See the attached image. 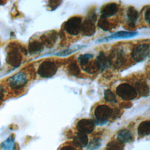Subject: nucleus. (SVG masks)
I'll return each mask as SVG.
<instances>
[{
  "mask_svg": "<svg viewBox=\"0 0 150 150\" xmlns=\"http://www.w3.org/2000/svg\"><path fill=\"white\" fill-rule=\"evenodd\" d=\"M22 50L16 43H11L6 47V63L14 68L18 67L22 61Z\"/></svg>",
  "mask_w": 150,
  "mask_h": 150,
  "instance_id": "nucleus-1",
  "label": "nucleus"
},
{
  "mask_svg": "<svg viewBox=\"0 0 150 150\" xmlns=\"http://www.w3.org/2000/svg\"><path fill=\"white\" fill-rule=\"evenodd\" d=\"M28 83V77L26 72L20 71L7 80L8 86L14 91H19L23 89Z\"/></svg>",
  "mask_w": 150,
  "mask_h": 150,
  "instance_id": "nucleus-2",
  "label": "nucleus"
},
{
  "mask_svg": "<svg viewBox=\"0 0 150 150\" xmlns=\"http://www.w3.org/2000/svg\"><path fill=\"white\" fill-rule=\"evenodd\" d=\"M108 56L111 66H113L116 69L124 66L127 61V56L123 48L120 47L114 48Z\"/></svg>",
  "mask_w": 150,
  "mask_h": 150,
  "instance_id": "nucleus-3",
  "label": "nucleus"
},
{
  "mask_svg": "<svg viewBox=\"0 0 150 150\" xmlns=\"http://www.w3.org/2000/svg\"><path fill=\"white\" fill-rule=\"evenodd\" d=\"M112 109L105 104H100L97 105L94 111L96 117L95 122L97 124L102 125L106 123L108 120L112 117Z\"/></svg>",
  "mask_w": 150,
  "mask_h": 150,
  "instance_id": "nucleus-4",
  "label": "nucleus"
},
{
  "mask_svg": "<svg viewBox=\"0 0 150 150\" xmlns=\"http://www.w3.org/2000/svg\"><path fill=\"white\" fill-rule=\"evenodd\" d=\"M115 93L121 99L125 101L133 100L137 97V92L133 86L128 83H122L118 85Z\"/></svg>",
  "mask_w": 150,
  "mask_h": 150,
  "instance_id": "nucleus-5",
  "label": "nucleus"
},
{
  "mask_svg": "<svg viewBox=\"0 0 150 150\" xmlns=\"http://www.w3.org/2000/svg\"><path fill=\"white\" fill-rule=\"evenodd\" d=\"M81 18L74 16L66 21L63 25L64 30L71 36H77L81 32Z\"/></svg>",
  "mask_w": 150,
  "mask_h": 150,
  "instance_id": "nucleus-6",
  "label": "nucleus"
},
{
  "mask_svg": "<svg viewBox=\"0 0 150 150\" xmlns=\"http://www.w3.org/2000/svg\"><path fill=\"white\" fill-rule=\"evenodd\" d=\"M97 15L94 12H90L81 23V33L84 36H91L96 32L95 22Z\"/></svg>",
  "mask_w": 150,
  "mask_h": 150,
  "instance_id": "nucleus-7",
  "label": "nucleus"
},
{
  "mask_svg": "<svg viewBox=\"0 0 150 150\" xmlns=\"http://www.w3.org/2000/svg\"><path fill=\"white\" fill-rule=\"evenodd\" d=\"M57 71V66L54 62L46 60L40 64L37 73L42 78H50L53 77Z\"/></svg>",
  "mask_w": 150,
  "mask_h": 150,
  "instance_id": "nucleus-8",
  "label": "nucleus"
},
{
  "mask_svg": "<svg viewBox=\"0 0 150 150\" xmlns=\"http://www.w3.org/2000/svg\"><path fill=\"white\" fill-rule=\"evenodd\" d=\"M149 54V45L143 43L134 47L131 52V57L135 62H141L145 60Z\"/></svg>",
  "mask_w": 150,
  "mask_h": 150,
  "instance_id": "nucleus-9",
  "label": "nucleus"
},
{
  "mask_svg": "<svg viewBox=\"0 0 150 150\" xmlns=\"http://www.w3.org/2000/svg\"><path fill=\"white\" fill-rule=\"evenodd\" d=\"M95 122L93 120L83 118L79 120L76 125L79 132L87 134L91 133L95 128Z\"/></svg>",
  "mask_w": 150,
  "mask_h": 150,
  "instance_id": "nucleus-10",
  "label": "nucleus"
},
{
  "mask_svg": "<svg viewBox=\"0 0 150 150\" xmlns=\"http://www.w3.org/2000/svg\"><path fill=\"white\" fill-rule=\"evenodd\" d=\"M138 35L137 32H131V31H118L117 32L107 37L102 38L97 40L99 43H101L103 42H107L111 39H127V38H132Z\"/></svg>",
  "mask_w": 150,
  "mask_h": 150,
  "instance_id": "nucleus-11",
  "label": "nucleus"
},
{
  "mask_svg": "<svg viewBox=\"0 0 150 150\" xmlns=\"http://www.w3.org/2000/svg\"><path fill=\"white\" fill-rule=\"evenodd\" d=\"M138 12L134 7L130 6L128 8L126 13V24L127 26L131 29L135 28L136 23L138 18Z\"/></svg>",
  "mask_w": 150,
  "mask_h": 150,
  "instance_id": "nucleus-12",
  "label": "nucleus"
},
{
  "mask_svg": "<svg viewBox=\"0 0 150 150\" xmlns=\"http://www.w3.org/2000/svg\"><path fill=\"white\" fill-rule=\"evenodd\" d=\"M119 7L118 4L114 2H110L103 5L100 10L101 16L106 18L111 17L117 13Z\"/></svg>",
  "mask_w": 150,
  "mask_h": 150,
  "instance_id": "nucleus-13",
  "label": "nucleus"
},
{
  "mask_svg": "<svg viewBox=\"0 0 150 150\" xmlns=\"http://www.w3.org/2000/svg\"><path fill=\"white\" fill-rule=\"evenodd\" d=\"M95 62L98 70L101 71H103L111 66L108 56L103 51L99 53L95 60Z\"/></svg>",
  "mask_w": 150,
  "mask_h": 150,
  "instance_id": "nucleus-14",
  "label": "nucleus"
},
{
  "mask_svg": "<svg viewBox=\"0 0 150 150\" xmlns=\"http://www.w3.org/2000/svg\"><path fill=\"white\" fill-rule=\"evenodd\" d=\"M134 88L142 97H147L149 94V88L148 84L144 80H137L134 84Z\"/></svg>",
  "mask_w": 150,
  "mask_h": 150,
  "instance_id": "nucleus-15",
  "label": "nucleus"
},
{
  "mask_svg": "<svg viewBox=\"0 0 150 150\" xmlns=\"http://www.w3.org/2000/svg\"><path fill=\"white\" fill-rule=\"evenodd\" d=\"M117 139L123 144L128 143L133 141L134 136L130 131L126 129H122L117 132Z\"/></svg>",
  "mask_w": 150,
  "mask_h": 150,
  "instance_id": "nucleus-16",
  "label": "nucleus"
},
{
  "mask_svg": "<svg viewBox=\"0 0 150 150\" xmlns=\"http://www.w3.org/2000/svg\"><path fill=\"white\" fill-rule=\"evenodd\" d=\"M45 46L41 41L33 40L30 41L28 45V52L30 54H35L42 52Z\"/></svg>",
  "mask_w": 150,
  "mask_h": 150,
  "instance_id": "nucleus-17",
  "label": "nucleus"
},
{
  "mask_svg": "<svg viewBox=\"0 0 150 150\" xmlns=\"http://www.w3.org/2000/svg\"><path fill=\"white\" fill-rule=\"evenodd\" d=\"M73 142L78 147H85L88 145V138L87 134L78 132L74 137Z\"/></svg>",
  "mask_w": 150,
  "mask_h": 150,
  "instance_id": "nucleus-18",
  "label": "nucleus"
},
{
  "mask_svg": "<svg viewBox=\"0 0 150 150\" xmlns=\"http://www.w3.org/2000/svg\"><path fill=\"white\" fill-rule=\"evenodd\" d=\"M57 39V35L56 32H51L49 33L43 35L41 38V42L45 46L52 47Z\"/></svg>",
  "mask_w": 150,
  "mask_h": 150,
  "instance_id": "nucleus-19",
  "label": "nucleus"
},
{
  "mask_svg": "<svg viewBox=\"0 0 150 150\" xmlns=\"http://www.w3.org/2000/svg\"><path fill=\"white\" fill-rule=\"evenodd\" d=\"M138 134L140 137L149 135L150 134V122L149 120L141 122L138 127Z\"/></svg>",
  "mask_w": 150,
  "mask_h": 150,
  "instance_id": "nucleus-20",
  "label": "nucleus"
},
{
  "mask_svg": "<svg viewBox=\"0 0 150 150\" xmlns=\"http://www.w3.org/2000/svg\"><path fill=\"white\" fill-rule=\"evenodd\" d=\"M124 144L117 140H112L106 146L105 150H124Z\"/></svg>",
  "mask_w": 150,
  "mask_h": 150,
  "instance_id": "nucleus-21",
  "label": "nucleus"
},
{
  "mask_svg": "<svg viewBox=\"0 0 150 150\" xmlns=\"http://www.w3.org/2000/svg\"><path fill=\"white\" fill-rule=\"evenodd\" d=\"M97 26L104 31H109L112 29V26L107 18L101 16L98 19Z\"/></svg>",
  "mask_w": 150,
  "mask_h": 150,
  "instance_id": "nucleus-22",
  "label": "nucleus"
},
{
  "mask_svg": "<svg viewBox=\"0 0 150 150\" xmlns=\"http://www.w3.org/2000/svg\"><path fill=\"white\" fill-rule=\"evenodd\" d=\"M0 146L4 150H14L15 146L14 138L12 136H10L5 141L2 142Z\"/></svg>",
  "mask_w": 150,
  "mask_h": 150,
  "instance_id": "nucleus-23",
  "label": "nucleus"
},
{
  "mask_svg": "<svg viewBox=\"0 0 150 150\" xmlns=\"http://www.w3.org/2000/svg\"><path fill=\"white\" fill-rule=\"evenodd\" d=\"M93 57L94 55L91 53H85L80 55L78 57V61L80 63L81 68L82 69L83 67H84Z\"/></svg>",
  "mask_w": 150,
  "mask_h": 150,
  "instance_id": "nucleus-24",
  "label": "nucleus"
},
{
  "mask_svg": "<svg viewBox=\"0 0 150 150\" xmlns=\"http://www.w3.org/2000/svg\"><path fill=\"white\" fill-rule=\"evenodd\" d=\"M82 69L88 74H94L99 70L95 60L89 61L88 63L82 68Z\"/></svg>",
  "mask_w": 150,
  "mask_h": 150,
  "instance_id": "nucleus-25",
  "label": "nucleus"
},
{
  "mask_svg": "<svg viewBox=\"0 0 150 150\" xmlns=\"http://www.w3.org/2000/svg\"><path fill=\"white\" fill-rule=\"evenodd\" d=\"M67 71L70 74L73 76H78L80 74V70L79 66L76 62H71L67 66Z\"/></svg>",
  "mask_w": 150,
  "mask_h": 150,
  "instance_id": "nucleus-26",
  "label": "nucleus"
},
{
  "mask_svg": "<svg viewBox=\"0 0 150 150\" xmlns=\"http://www.w3.org/2000/svg\"><path fill=\"white\" fill-rule=\"evenodd\" d=\"M104 99L107 101L111 103H117V100L115 95L110 89H107L104 93Z\"/></svg>",
  "mask_w": 150,
  "mask_h": 150,
  "instance_id": "nucleus-27",
  "label": "nucleus"
},
{
  "mask_svg": "<svg viewBox=\"0 0 150 150\" xmlns=\"http://www.w3.org/2000/svg\"><path fill=\"white\" fill-rule=\"evenodd\" d=\"M83 46H75V47L67 48V49H64L61 52H59V53H56L55 54L58 56H66L69 55V54H71L72 53L76 52V50L81 49Z\"/></svg>",
  "mask_w": 150,
  "mask_h": 150,
  "instance_id": "nucleus-28",
  "label": "nucleus"
},
{
  "mask_svg": "<svg viewBox=\"0 0 150 150\" xmlns=\"http://www.w3.org/2000/svg\"><path fill=\"white\" fill-rule=\"evenodd\" d=\"M101 145V141L98 138H96L92 139L88 145V149L89 150H96L98 149Z\"/></svg>",
  "mask_w": 150,
  "mask_h": 150,
  "instance_id": "nucleus-29",
  "label": "nucleus"
},
{
  "mask_svg": "<svg viewBox=\"0 0 150 150\" xmlns=\"http://www.w3.org/2000/svg\"><path fill=\"white\" fill-rule=\"evenodd\" d=\"M61 2L62 1H49L48 6L50 7L51 9L54 10L60 5Z\"/></svg>",
  "mask_w": 150,
  "mask_h": 150,
  "instance_id": "nucleus-30",
  "label": "nucleus"
},
{
  "mask_svg": "<svg viewBox=\"0 0 150 150\" xmlns=\"http://www.w3.org/2000/svg\"><path fill=\"white\" fill-rule=\"evenodd\" d=\"M75 145H64L63 147L61 148L60 150H80L79 149H77V148L75 147Z\"/></svg>",
  "mask_w": 150,
  "mask_h": 150,
  "instance_id": "nucleus-31",
  "label": "nucleus"
},
{
  "mask_svg": "<svg viewBox=\"0 0 150 150\" xmlns=\"http://www.w3.org/2000/svg\"><path fill=\"white\" fill-rule=\"evenodd\" d=\"M149 6H148V8H146L144 12V18L148 24L149 23Z\"/></svg>",
  "mask_w": 150,
  "mask_h": 150,
  "instance_id": "nucleus-32",
  "label": "nucleus"
},
{
  "mask_svg": "<svg viewBox=\"0 0 150 150\" xmlns=\"http://www.w3.org/2000/svg\"><path fill=\"white\" fill-rule=\"evenodd\" d=\"M4 96H5V90L2 87L0 86V104H1L2 101H3Z\"/></svg>",
  "mask_w": 150,
  "mask_h": 150,
  "instance_id": "nucleus-33",
  "label": "nucleus"
},
{
  "mask_svg": "<svg viewBox=\"0 0 150 150\" xmlns=\"http://www.w3.org/2000/svg\"><path fill=\"white\" fill-rule=\"evenodd\" d=\"M130 103H123L121 105V107H122V108H129L131 105H132V104H129Z\"/></svg>",
  "mask_w": 150,
  "mask_h": 150,
  "instance_id": "nucleus-34",
  "label": "nucleus"
},
{
  "mask_svg": "<svg viewBox=\"0 0 150 150\" xmlns=\"http://www.w3.org/2000/svg\"><path fill=\"white\" fill-rule=\"evenodd\" d=\"M1 63L0 62V70H1Z\"/></svg>",
  "mask_w": 150,
  "mask_h": 150,
  "instance_id": "nucleus-35",
  "label": "nucleus"
}]
</instances>
